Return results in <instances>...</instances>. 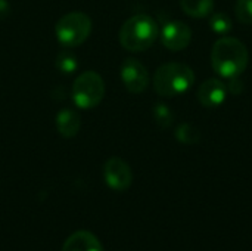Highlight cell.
I'll return each mask as SVG.
<instances>
[{"instance_id": "obj_1", "label": "cell", "mask_w": 252, "mask_h": 251, "mask_svg": "<svg viewBox=\"0 0 252 251\" xmlns=\"http://www.w3.org/2000/svg\"><path fill=\"white\" fill-rule=\"evenodd\" d=\"M250 62V53L239 38L221 37L211 49V65L213 70L223 78L241 77Z\"/></svg>"}, {"instance_id": "obj_2", "label": "cell", "mask_w": 252, "mask_h": 251, "mask_svg": "<svg viewBox=\"0 0 252 251\" xmlns=\"http://www.w3.org/2000/svg\"><path fill=\"white\" fill-rule=\"evenodd\" d=\"M159 28L157 21L145 13L128 18L120 30V43L128 52H143L158 38Z\"/></svg>"}, {"instance_id": "obj_3", "label": "cell", "mask_w": 252, "mask_h": 251, "mask_svg": "<svg viewBox=\"0 0 252 251\" xmlns=\"http://www.w3.org/2000/svg\"><path fill=\"white\" fill-rule=\"evenodd\" d=\"M195 83L193 70L182 62L161 65L154 75V89L159 96L174 98L186 93Z\"/></svg>"}, {"instance_id": "obj_4", "label": "cell", "mask_w": 252, "mask_h": 251, "mask_svg": "<svg viewBox=\"0 0 252 251\" xmlns=\"http://www.w3.org/2000/svg\"><path fill=\"white\" fill-rule=\"evenodd\" d=\"M56 38L63 47L83 44L92 33V19L84 12H69L63 15L55 27Z\"/></svg>"}, {"instance_id": "obj_5", "label": "cell", "mask_w": 252, "mask_h": 251, "mask_svg": "<svg viewBox=\"0 0 252 251\" xmlns=\"http://www.w3.org/2000/svg\"><path fill=\"white\" fill-rule=\"evenodd\" d=\"M71 96L74 104L81 109L96 108L105 96L103 78L94 71H86L80 74L74 80Z\"/></svg>"}, {"instance_id": "obj_6", "label": "cell", "mask_w": 252, "mask_h": 251, "mask_svg": "<svg viewBox=\"0 0 252 251\" xmlns=\"http://www.w3.org/2000/svg\"><path fill=\"white\" fill-rule=\"evenodd\" d=\"M121 80L130 93H142L149 86L148 68L136 58H127L121 65Z\"/></svg>"}, {"instance_id": "obj_7", "label": "cell", "mask_w": 252, "mask_h": 251, "mask_svg": "<svg viewBox=\"0 0 252 251\" xmlns=\"http://www.w3.org/2000/svg\"><path fill=\"white\" fill-rule=\"evenodd\" d=\"M103 179L111 189L123 192L131 186L133 173L130 166L124 160L112 157L103 166Z\"/></svg>"}, {"instance_id": "obj_8", "label": "cell", "mask_w": 252, "mask_h": 251, "mask_svg": "<svg viewBox=\"0 0 252 251\" xmlns=\"http://www.w3.org/2000/svg\"><path fill=\"white\" fill-rule=\"evenodd\" d=\"M159 38L162 44L171 52L185 50L192 41V28L182 21H170L167 22L161 33Z\"/></svg>"}, {"instance_id": "obj_9", "label": "cell", "mask_w": 252, "mask_h": 251, "mask_svg": "<svg viewBox=\"0 0 252 251\" xmlns=\"http://www.w3.org/2000/svg\"><path fill=\"white\" fill-rule=\"evenodd\" d=\"M227 98V86L219 78H208L198 87V101L208 109L223 105Z\"/></svg>"}, {"instance_id": "obj_10", "label": "cell", "mask_w": 252, "mask_h": 251, "mask_svg": "<svg viewBox=\"0 0 252 251\" xmlns=\"http://www.w3.org/2000/svg\"><path fill=\"white\" fill-rule=\"evenodd\" d=\"M62 251H103L100 241L89 231H77L66 238Z\"/></svg>"}, {"instance_id": "obj_11", "label": "cell", "mask_w": 252, "mask_h": 251, "mask_svg": "<svg viewBox=\"0 0 252 251\" xmlns=\"http://www.w3.org/2000/svg\"><path fill=\"white\" fill-rule=\"evenodd\" d=\"M81 127V118L77 111L71 108H63L56 115V129L61 136L69 139L77 136Z\"/></svg>"}, {"instance_id": "obj_12", "label": "cell", "mask_w": 252, "mask_h": 251, "mask_svg": "<svg viewBox=\"0 0 252 251\" xmlns=\"http://www.w3.org/2000/svg\"><path fill=\"white\" fill-rule=\"evenodd\" d=\"M182 10L192 18H208L214 12V0H180Z\"/></svg>"}, {"instance_id": "obj_13", "label": "cell", "mask_w": 252, "mask_h": 251, "mask_svg": "<svg viewBox=\"0 0 252 251\" xmlns=\"http://www.w3.org/2000/svg\"><path fill=\"white\" fill-rule=\"evenodd\" d=\"M176 139L183 143V145H196L201 141V132L198 127L189 124V123H183L176 129Z\"/></svg>"}, {"instance_id": "obj_14", "label": "cell", "mask_w": 252, "mask_h": 251, "mask_svg": "<svg viewBox=\"0 0 252 251\" xmlns=\"http://www.w3.org/2000/svg\"><path fill=\"white\" fill-rule=\"evenodd\" d=\"M210 27L216 34L226 36L232 31L233 22L226 12H213L210 15Z\"/></svg>"}, {"instance_id": "obj_15", "label": "cell", "mask_w": 252, "mask_h": 251, "mask_svg": "<svg viewBox=\"0 0 252 251\" xmlns=\"http://www.w3.org/2000/svg\"><path fill=\"white\" fill-rule=\"evenodd\" d=\"M56 68L62 74H72L78 68V61L74 52L69 50V47H65L63 50L59 52L56 58Z\"/></svg>"}, {"instance_id": "obj_16", "label": "cell", "mask_w": 252, "mask_h": 251, "mask_svg": "<svg viewBox=\"0 0 252 251\" xmlns=\"http://www.w3.org/2000/svg\"><path fill=\"white\" fill-rule=\"evenodd\" d=\"M173 118H174V114H173V111L170 109L168 105L157 104L154 107V120L159 127H162V129L170 127L171 123H173Z\"/></svg>"}, {"instance_id": "obj_17", "label": "cell", "mask_w": 252, "mask_h": 251, "mask_svg": "<svg viewBox=\"0 0 252 251\" xmlns=\"http://www.w3.org/2000/svg\"><path fill=\"white\" fill-rule=\"evenodd\" d=\"M235 13L239 22L245 25L252 24V0H236Z\"/></svg>"}, {"instance_id": "obj_18", "label": "cell", "mask_w": 252, "mask_h": 251, "mask_svg": "<svg viewBox=\"0 0 252 251\" xmlns=\"http://www.w3.org/2000/svg\"><path fill=\"white\" fill-rule=\"evenodd\" d=\"M230 86L227 87V90H230L233 95H239L242 90H244V86H242V83L239 81V77H236V78H230Z\"/></svg>"}, {"instance_id": "obj_19", "label": "cell", "mask_w": 252, "mask_h": 251, "mask_svg": "<svg viewBox=\"0 0 252 251\" xmlns=\"http://www.w3.org/2000/svg\"><path fill=\"white\" fill-rule=\"evenodd\" d=\"M10 12V4L7 0H0V19H4L9 16Z\"/></svg>"}]
</instances>
